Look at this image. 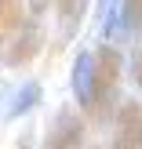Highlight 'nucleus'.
<instances>
[{"instance_id": "f257e3e1", "label": "nucleus", "mask_w": 142, "mask_h": 149, "mask_svg": "<svg viewBox=\"0 0 142 149\" xmlns=\"http://www.w3.org/2000/svg\"><path fill=\"white\" fill-rule=\"evenodd\" d=\"M120 77L124 55L117 44H99L95 51H80L73 62V98L84 109V120L109 124L120 109Z\"/></svg>"}, {"instance_id": "f03ea898", "label": "nucleus", "mask_w": 142, "mask_h": 149, "mask_svg": "<svg viewBox=\"0 0 142 149\" xmlns=\"http://www.w3.org/2000/svg\"><path fill=\"white\" fill-rule=\"evenodd\" d=\"M44 44H48V33H44L40 15H33V11L26 7L22 22H18L15 29H7V33H4L0 58H4V65H11V69H22V65H29V62L44 51Z\"/></svg>"}, {"instance_id": "7ed1b4c3", "label": "nucleus", "mask_w": 142, "mask_h": 149, "mask_svg": "<svg viewBox=\"0 0 142 149\" xmlns=\"http://www.w3.org/2000/svg\"><path fill=\"white\" fill-rule=\"evenodd\" d=\"M84 142H87V120L73 106H62L44 127L40 149H84Z\"/></svg>"}, {"instance_id": "20e7f679", "label": "nucleus", "mask_w": 142, "mask_h": 149, "mask_svg": "<svg viewBox=\"0 0 142 149\" xmlns=\"http://www.w3.org/2000/svg\"><path fill=\"white\" fill-rule=\"evenodd\" d=\"M109 149H142V102H120L113 116V146Z\"/></svg>"}, {"instance_id": "39448f33", "label": "nucleus", "mask_w": 142, "mask_h": 149, "mask_svg": "<svg viewBox=\"0 0 142 149\" xmlns=\"http://www.w3.org/2000/svg\"><path fill=\"white\" fill-rule=\"evenodd\" d=\"M109 26H117V36H142V0L109 7Z\"/></svg>"}, {"instance_id": "423d86ee", "label": "nucleus", "mask_w": 142, "mask_h": 149, "mask_svg": "<svg viewBox=\"0 0 142 149\" xmlns=\"http://www.w3.org/2000/svg\"><path fill=\"white\" fill-rule=\"evenodd\" d=\"M40 95H44V87L36 84V80H29V84H22L18 91H15V102H11V109H7V116H22V113H29V109L40 102Z\"/></svg>"}, {"instance_id": "0eeeda50", "label": "nucleus", "mask_w": 142, "mask_h": 149, "mask_svg": "<svg viewBox=\"0 0 142 149\" xmlns=\"http://www.w3.org/2000/svg\"><path fill=\"white\" fill-rule=\"evenodd\" d=\"M131 80H135V87L142 91V36H139L135 51H131Z\"/></svg>"}, {"instance_id": "6e6552de", "label": "nucleus", "mask_w": 142, "mask_h": 149, "mask_svg": "<svg viewBox=\"0 0 142 149\" xmlns=\"http://www.w3.org/2000/svg\"><path fill=\"white\" fill-rule=\"evenodd\" d=\"M0 44H4V26H0Z\"/></svg>"}]
</instances>
